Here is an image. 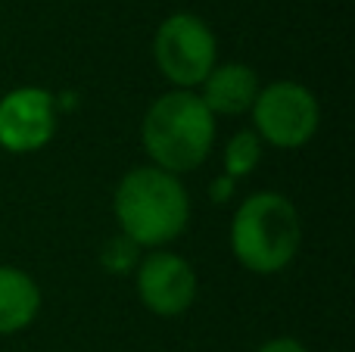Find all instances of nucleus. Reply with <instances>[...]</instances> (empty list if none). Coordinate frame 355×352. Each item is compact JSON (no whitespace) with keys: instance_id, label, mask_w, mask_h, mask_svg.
<instances>
[{"instance_id":"10","label":"nucleus","mask_w":355,"mask_h":352,"mask_svg":"<svg viewBox=\"0 0 355 352\" xmlns=\"http://www.w3.org/2000/svg\"><path fill=\"white\" fill-rule=\"evenodd\" d=\"M265 153V143L259 141V134L252 128H240L221 147V175H227L231 181H243L250 178L259 168Z\"/></svg>"},{"instance_id":"7","label":"nucleus","mask_w":355,"mask_h":352,"mask_svg":"<svg viewBox=\"0 0 355 352\" xmlns=\"http://www.w3.org/2000/svg\"><path fill=\"white\" fill-rule=\"evenodd\" d=\"M137 299L159 318H178L196 303V268L175 249H150L135 268Z\"/></svg>"},{"instance_id":"4","label":"nucleus","mask_w":355,"mask_h":352,"mask_svg":"<svg viewBox=\"0 0 355 352\" xmlns=\"http://www.w3.org/2000/svg\"><path fill=\"white\" fill-rule=\"evenodd\" d=\"M153 62L162 78L178 91H193L218 62V37L196 12H172L156 25Z\"/></svg>"},{"instance_id":"12","label":"nucleus","mask_w":355,"mask_h":352,"mask_svg":"<svg viewBox=\"0 0 355 352\" xmlns=\"http://www.w3.org/2000/svg\"><path fill=\"white\" fill-rule=\"evenodd\" d=\"M256 352H312V349L302 340H296V337H271V340H265Z\"/></svg>"},{"instance_id":"6","label":"nucleus","mask_w":355,"mask_h":352,"mask_svg":"<svg viewBox=\"0 0 355 352\" xmlns=\"http://www.w3.org/2000/svg\"><path fill=\"white\" fill-rule=\"evenodd\" d=\"M60 109L47 87L22 85L0 97V150L28 156L44 150L56 137Z\"/></svg>"},{"instance_id":"11","label":"nucleus","mask_w":355,"mask_h":352,"mask_svg":"<svg viewBox=\"0 0 355 352\" xmlns=\"http://www.w3.org/2000/svg\"><path fill=\"white\" fill-rule=\"evenodd\" d=\"M137 262H141V249L135 247V243L128 240V237L116 234L110 243L103 247V253H100V265L106 268V272L112 274H131L137 268Z\"/></svg>"},{"instance_id":"1","label":"nucleus","mask_w":355,"mask_h":352,"mask_svg":"<svg viewBox=\"0 0 355 352\" xmlns=\"http://www.w3.org/2000/svg\"><path fill=\"white\" fill-rule=\"evenodd\" d=\"M112 215L119 234L137 249H166L190 225V193L178 175L147 162L119 178L112 191Z\"/></svg>"},{"instance_id":"13","label":"nucleus","mask_w":355,"mask_h":352,"mask_svg":"<svg viewBox=\"0 0 355 352\" xmlns=\"http://www.w3.org/2000/svg\"><path fill=\"white\" fill-rule=\"evenodd\" d=\"M234 191H237V181H231L227 175H218V178L209 184V193H212L215 203H227V200L234 197Z\"/></svg>"},{"instance_id":"8","label":"nucleus","mask_w":355,"mask_h":352,"mask_svg":"<svg viewBox=\"0 0 355 352\" xmlns=\"http://www.w3.org/2000/svg\"><path fill=\"white\" fill-rule=\"evenodd\" d=\"M262 87L259 72L246 62H215V69L200 85V100L215 118L218 116H243L252 109L256 94Z\"/></svg>"},{"instance_id":"3","label":"nucleus","mask_w":355,"mask_h":352,"mask_svg":"<svg viewBox=\"0 0 355 352\" xmlns=\"http://www.w3.org/2000/svg\"><path fill=\"white\" fill-rule=\"evenodd\" d=\"M231 253L250 274H277L302 249V218L281 191H256L234 209Z\"/></svg>"},{"instance_id":"9","label":"nucleus","mask_w":355,"mask_h":352,"mask_svg":"<svg viewBox=\"0 0 355 352\" xmlns=\"http://www.w3.org/2000/svg\"><path fill=\"white\" fill-rule=\"evenodd\" d=\"M41 312V287L25 268L0 265V337L22 334Z\"/></svg>"},{"instance_id":"2","label":"nucleus","mask_w":355,"mask_h":352,"mask_svg":"<svg viewBox=\"0 0 355 352\" xmlns=\"http://www.w3.org/2000/svg\"><path fill=\"white\" fill-rule=\"evenodd\" d=\"M218 118L202 106L196 91H172L159 94L147 106L141 122V143L150 166L168 175L196 172L209 159L215 147Z\"/></svg>"},{"instance_id":"5","label":"nucleus","mask_w":355,"mask_h":352,"mask_svg":"<svg viewBox=\"0 0 355 352\" xmlns=\"http://www.w3.org/2000/svg\"><path fill=\"white\" fill-rule=\"evenodd\" d=\"M250 118L262 143L277 150H300L318 134L321 103L306 85L281 78L259 87Z\"/></svg>"}]
</instances>
